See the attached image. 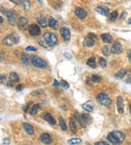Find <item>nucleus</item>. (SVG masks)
I'll return each instance as SVG.
<instances>
[{
    "label": "nucleus",
    "instance_id": "obj_1",
    "mask_svg": "<svg viewBox=\"0 0 131 145\" xmlns=\"http://www.w3.org/2000/svg\"><path fill=\"white\" fill-rule=\"evenodd\" d=\"M125 138V135L121 131H112L107 136V139L109 142L114 145H120Z\"/></svg>",
    "mask_w": 131,
    "mask_h": 145
},
{
    "label": "nucleus",
    "instance_id": "obj_2",
    "mask_svg": "<svg viewBox=\"0 0 131 145\" xmlns=\"http://www.w3.org/2000/svg\"><path fill=\"white\" fill-rule=\"evenodd\" d=\"M44 40L47 45L50 47H54L58 43L57 36L53 32H46L44 35Z\"/></svg>",
    "mask_w": 131,
    "mask_h": 145
},
{
    "label": "nucleus",
    "instance_id": "obj_3",
    "mask_svg": "<svg viewBox=\"0 0 131 145\" xmlns=\"http://www.w3.org/2000/svg\"><path fill=\"white\" fill-rule=\"evenodd\" d=\"M31 62L32 65L38 68L44 69L47 67V64L42 58L37 55H33L31 56Z\"/></svg>",
    "mask_w": 131,
    "mask_h": 145
},
{
    "label": "nucleus",
    "instance_id": "obj_4",
    "mask_svg": "<svg viewBox=\"0 0 131 145\" xmlns=\"http://www.w3.org/2000/svg\"><path fill=\"white\" fill-rule=\"evenodd\" d=\"M19 37L16 34H10L4 39L3 43L5 45L8 46H13L15 44H18L19 43Z\"/></svg>",
    "mask_w": 131,
    "mask_h": 145
},
{
    "label": "nucleus",
    "instance_id": "obj_5",
    "mask_svg": "<svg viewBox=\"0 0 131 145\" xmlns=\"http://www.w3.org/2000/svg\"><path fill=\"white\" fill-rule=\"evenodd\" d=\"M96 99L101 105H103L106 106H110L112 103V100H111V98L104 92H102V93H100L99 95H98L96 97Z\"/></svg>",
    "mask_w": 131,
    "mask_h": 145
},
{
    "label": "nucleus",
    "instance_id": "obj_6",
    "mask_svg": "<svg viewBox=\"0 0 131 145\" xmlns=\"http://www.w3.org/2000/svg\"><path fill=\"white\" fill-rule=\"evenodd\" d=\"M28 30L29 34L32 36H38L41 33L40 27L37 24H31L30 26H29Z\"/></svg>",
    "mask_w": 131,
    "mask_h": 145
},
{
    "label": "nucleus",
    "instance_id": "obj_7",
    "mask_svg": "<svg viewBox=\"0 0 131 145\" xmlns=\"http://www.w3.org/2000/svg\"><path fill=\"white\" fill-rule=\"evenodd\" d=\"M16 16H17V13L15 10H8L7 14L5 17H7L8 19L9 23L11 25H15L16 22Z\"/></svg>",
    "mask_w": 131,
    "mask_h": 145
},
{
    "label": "nucleus",
    "instance_id": "obj_8",
    "mask_svg": "<svg viewBox=\"0 0 131 145\" xmlns=\"http://www.w3.org/2000/svg\"><path fill=\"white\" fill-rule=\"evenodd\" d=\"M111 53H114V54H120L121 53H122L123 48H122V44L119 42L114 43L111 48Z\"/></svg>",
    "mask_w": 131,
    "mask_h": 145
},
{
    "label": "nucleus",
    "instance_id": "obj_9",
    "mask_svg": "<svg viewBox=\"0 0 131 145\" xmlns=\"http://www.w3.org/2000/svg\"><path fill=\"white\" fill-rule=\"evenodd\" d=\"M60 33L61 35L62 38H63V40L66 42L69 41L70 38H71V32H70V30L68 28L62 27L61 29L60 30Z\"/></svg>",
    "mask_w": 131,
    "mask_h": 145
},
{
    "label": "nucleus",
    "instance_id": "obj_10",
    "mask_svg": "<svg viewBox=\"0 0 131 145\" xmlns=\"http://www.w3.org/2000/svg\"><path fill=\"white\" fill-rule=\"evenodd\" d=\"M17 25L21 30H25L28 26V20L25 17H20L17 21Z\"/></svg>",
    "mask_w": 131,
    "mask_h": 145
},
{
    "label": "nucleus",
    "instance_id": "obj_11",
    "mask_svg": "<svg viewBox=\"0 0 131 145\" xmlns=\"http://www.w3.org/2000/svg\"><path fill=\"white\" fill-rule=\"evenodd\" d=\"M116 107H117V111L119 114H123L124 112V100L122 97L119 96L116 100Z\"/></svg>",
    "mask_w": 131,
    "mask_h": 145
},
{
    "label": "nucleus",
    "instance_id": "obj_12",
    "mask_svg": "<svg viewBox=\"0 0 131 145\" xmlns=\"http://www.w3.org/2000/svg\"><path fill=\"white\" fill-rule=\"evenodd\" d=\"M95 10L100 14L101 15L103 16H108L109 14V10L107 7L104 6V5H99L97 8H95Z\"/></svg>",
    "mask_w": 131,
    "mask_h": 145
},
{
    "label": "nucleus",
    "instance_id": "obj_13",
    "mask_svg": "<svg viewBox=\"0 0 131 145\" xmlns=\"http://www.w3.org/2000/svg\"><path fill=\"white\" fill-rule=\"evenodd\" d=\"M75 14L80 19H84L87 17V11L82 8H77L75 10Z\"/></svg>",
    "mask_w": 131,
    "mask_h": 145
},
{
    "label": "nucleus",
    "instance_id": "obj_14",
    "mask_svg": "<svg viewBox=\"0 0 131 145\" xmlns=\"http://www.w3.org/2000/svg\"><path fill=\"white\" fill-rule=\"evenodd\" d=\"M40 141L45 144H50L52 143L51 136L47 133H42L40 136Z\"/></svg>",
    "mask_w": 131,
    "mask_h": 145
},
{
    "label": "nucleus",
    "instance_id": "obj_15",
    "mask_svg": "<svg viewBox=\"0 0 131 145\" xmlns=\"http://www.w3.org/2000/svg\"><path fill=\"white\" fill-rule=\"evenodd\" d=\"M43 118L44 120L48 122L49 124H50L51 125H55L56 124V121L54 119V117L49 113H45L43 115Z\"/></svg>",
    "mask_w": 131,
    "mask_h": 145
},
{
    "label": "nucleus",
    "instance_id": "obj_16",
    "mask_svg": "<svg viewBox=\"0 0 131 145\" xmlns=\"http://www.w3.org/2000/svg\"><path fill=\"white\" fill-rule=\"evenodd\" d=\"M23 125L24 130H25V131H26L28 134H29V135H33V134L34 133V128H33V126H32L31 125H30L29 123L24 122L23 124Z\"/></svg>",
    "mask_w": 131,
    "mask_h": 145
},
{
    "label": "nucleus",
    "instance_id": "obj_17",
    "mask_svg": "<svg viewBox=\"0 0 131 145\" xmlns=\"http://www.w3.org/2000/svg\"><path fill=\"white\" fill-rule=\"evenodd\" d=\"M95 44V40L90 38L89 37H87L84 39V41H83V46L87 48H90L92 46H94Z\"/></svg>",
    "mask_w": 131,
    "mask_h": 145
},
{
    "label": "nucleus",
    "instance_id": "obj_18",
    "mask_svg": "<svg viewBox=\"0 0 131 145\" xmlns=\"http://www.w3.org/2000/svg\"><path fill=\"white\" fill-rule=\"evenodd\" d=\"M100 37H101L102 40H103L104 43H111L112 42V40H113L112 36H111L110 34H108V33L102 34Z\"/></svg>",
    "mask_w": 131,
    "mask_h": 145
},
{
    "label": "nucleus",
    "instance_id": "obj_19",
    "mask_svg": "<svg viewBox=\"0 0 131 145\" xmlns=\"http://www.w3.org/2000/svg\"><path fill=\"white\" fill-rule=\"evenodd\" d=\"M74 119L77 120L78 123H79L82 128H86L87 125H86L85 122H84V120H83V119H82V115L80 116V114H79L78 113H75L74 115Z\"/></svg>",
    "mask_w": 131,
    "mask_h": 145
},
{
    "label": "nucleus",
    "instance_id": "obj_20",
    "mask_svg": "<svg viewBox=\"0 0 131 145\" xmlns=\"http://www.w3.org/2000/svg\"><path fill=\"white\" fill-rule=\"evenodd\" d=\"M40 109H41V106H40L39 104H35V105H34V106L30 108V110H29V114H30V115H31V116H34V115H36L37 114V112H38Z\"/></svg>",
    "mask_w": 131,
    "mask_h": 145
},
{
    "label": "nucleus",
    "instance_id": "obj_21",
    "mask_svg": "<svg viewBox=\"0 0 131 145\" xmlns=\"http://www.w3.org/2000/svg\"><path fill=\"white\" fill-rule=\"evenodd\" d=\"M82 117L84 120V122H85V124L87 125H90L91 124L92 122H93V118L89 114H86V113H84L82 114Z\"/></svg>",
    "mask_w": 131,
    "mask_h": 145
},
{
    "label": "nucleus",
    "instance_id": "obj_22",
    "mask_svg": "<svg viewBox=\"0 0 131 145\" xmlns=\"http://www.w3.org/2000/svg\"><path fill=\"white\" fill-rule=\"evenodd\" d=\"M48 26L51 29H53V30H55L58 27V23H57L56 20L54 18H53V17L49 18V19H48Z\"/></svg>",
    "mask_w": 131,
    "mask_h": 145
},
{
    "label": "nucleus",
    "instance_id": "obj_23",
    "mask_svg": "<svg viewBox=\"0 0 131 145\" xmlns=\"http://www.w3.org/2000/svg\"><path fill=\"white\" fill-rule=\"evenodd\" d=\"M69 128L71 131L73 133H76L77 132V126L74 120H71L69 122Z\"/></svg>",
    "mask_w": 131,
    "mask_h": 145
},
{
    "label": "nucleus",
    "instance_id": "obj_24",
    "mask_svg": "<svg viewBox=\"0 0 131 145\" xmlns=\"http://www.w3.org/2000/svg\"><path fill=\"white\" fill-rule=\"evenodd\" d=\"M82 108L85 110L86 111H88V112H91L93 111V106L89 103V102H87L84 104L82 105Z\"/></svg>",
    "mask_w": 131,
    "mask_h": 145
},
{
    "label": "nucleus",
    "instance_id": "obj_25",
    "mask_svg": "<svg viewBox=\"0 0 131 145\" xmlns=\"http://www.w3.org/2000/svg\"><path fill=\"white\" fill-rule=\"evenodd\" d=\"M87 64L88 66H90V68H96V61H95V58L94 56L90 57L87 62Z\"/></svg>",
    "mask_w": 131,
    "mask_h": 145
},
{
    "label": "nucleus",
    "instance_id": "obj_26",
    "mask_svg": "<svg viewBox=\"0 0 131 145\" xmlns=\"http://www.w3.org/2000/svg\"><path fill=\"white\" fill-rule=\"evenodd\" d=\"M127 71L126 70H124V69H122L121 70H119L118 73H116L115 74V78H118V79H121V78H122L124 77V76L127 74Z\"/></svg>",
    "mask_w": 131,
    "mask_h": 145
},
{
    "label": "nucleus",
    "instance_id": "obj_27",
    "mask_svg": "<svg viewBox=\"0 0 131 145\" xmlns=\"http://www.w3.org/2000/svg\"><path fill=\"white\" fill-rule=\"evenodd\" d=\"M37 21H38V23L39 24L40 26H42V27H43V28H45V27H46L47 26V19L45 17L41 16V17L39 18Z\"/></svg>",
    "mask_w": 131,
    "mask_h": 145
},
{
    "label": "nucleus",
    "instance_id": "obj_28",
    "mask_svg": "<svg viewBox=\"0 0 131 145\" xmlns=\"http://www.w3.org/2000/svg\"><path fill=\"white\" fill-rule=\"evenodd\" d=\"M82 141V140L81 138H71L69 140L68 143L70 145H76L80 144L81 142Z\"/></svg>",
    "mask_w": 131,
    "mask_h": 145
},
{
    "label": "nucleus",
    "instance_id": "obj_29",
    "mask_svg": "<svg viewBox=\"0 0 131 145\" xmlns=\"http://www.w3.org/2000/svg\"><path fill=\"white\" fill-rule=\"evenodd\" d=\"M21 5L25 10H29L31 6V3H30L29 0H22Z\"/></svg>",
    "mask_w": 131,
    "mask_h": 145
},
{
    "label": "nucleus",
    "instance_id": "obj_30",
    "mask_svg": "<svg viewBox=\"0 0 131 145\" xmlns=\"http://www.w3.org/2000/svg\"><path fill=\"white\" fill-rule=\"evenodd\" d=\"M21 62L24 65H29L31 61V60H29V57L28 56V55L26 53H22L21 56Z\"/></svg>",
    "mask_w": 131,
    "mask_h": 145
},
{
    "label": "nucleus",
    "instance_id": "obj_31",
    "mask_svg": "<svg viewBox=\"0 0 131 145\" xmlns=\"http://www.w3.org/2000/svg\"><path fill=\"white\" fill-rule=\"evenodd\" d=\"M10 78L12 81H14V82H18L19 81V76L18 75L15 73V72H12L10 74Z\"/></svg>",
    "mask_w": 131,
    "mask_h": 145
},
{
    "label": "nucleus",
    "instance_id": "obj_32",
    "mask_svg": "<svg viewBox=\"0 0 131 145\" xmlns=\"http://www.w3.org/2000/svg\"><path fill=\"white\" fill-rule=\"evenodd\" d=\"M58 122H59V125H60V127L63 130H66L67 129V126H66V124L64 121V120L62 118V117H59L58 119Z\"/></svg>",
    "mask_w": 131,
    "mask_h": 145
},
{
    "label": "nucleus",
    "instance_id": "obj_33",
    "mask_svg": "<svg viewBox=\"0 0 131 145\" xmlns=\"http://www.w3.org/2000/svg\"><path fill=\"white\" fill-rule=\"evenodd\" d=\"M117 17H118V13H117V11H113V12L109 15V18H110V20L112 21H114L117 18Z\"/></svg>",
    "mask_w": 131,
    "mask_h": 145
},
{
    "label": "nucleus",
    "instance_id": "obj_34",
    "mask_svg": "<svg viewBox=\"0 0 131 145\" xmlns=\"http://www.w3.org/2000/svg\"><path fill=\"white\" fill-rule=\"evenodd\" d=\"M99 64H100V65L102 68H106V65H107V62L103 57H100L99 58Z\"/></svg>",
    "mask_w": 131,
    "mask_h": 145
},
{
    "label": "nucleus",
    "instance_id": "obj_35",
    "mask_svg": "<svg viewBox=\"0 0 131 145\" xmlns=\"http://www.w3.org/2000/svg\"><path fill=\"white\" fill-rule=\"evenodd\" d=\"M61 86L63 88V89H65V90H67V89H69V83L66 81H64V80H62L61 81Z\"/></svg>",
    "mask_w": 131,
    "mask_h": 145
},
{
    "label": "nucleus",
    "instance_id": "obj_36",
    "mask_svg": "<svg viewBox=\"0 0 131 145\" xmlns=\"http://www.w3.org/2000/svg\"><path fill=\"white\" fill-rule=\"evenodd\" d=\"M91 80L93 81V82L97 83V82H100V80H101V78L98 75H93L92 77H91Z\"/></svg>",
    "mask_w": 131,
    "mask_h": 145
},
{
    "label": "nucleus",
    "instance_id": "obj_37",
    "mask_svg": "<svg viewBox=\"0 0 131 145\" xmlns=\"http://www.w3.org/2000/svg\"><path fill=\"white\" fill-rule=\"evenodd\" d=\"M102 53H103V55H105V56H108V54H109V48H108V46H103V49H102Z\"/></svg>",
    "mask_w": 131,
    "mask_h": 145
},
{
    "label": "nucleus",
    "instance_id": "obj_38",
    "mask_svg": "<svg viewBox=\"0 0 131 145\" xmlns=\"http://www.w3.org/2000/svg\"><path fill=\"white\" fill-rule=\"evenodd\" d=\"M26 51L34 52V51H37V48H35V47H33V46H28V47L26 48Z\"/></svg>",
    "mask_w": 131,
    "mask_h": 145
},
{
    "label": "nucleus",
    "instance_id": "obj_39",
    "mask_svg": "<svg viewBox=\"0 0 131 145\" xmlns=\"http://www.w3.org/2000/svg\"><path fill=\"white\" fill-rule=\"evenodd\" d=\"M10 139L9 138H5L3 141L1 145H10Z\"/></svg>",
    "mask_w": 131,
    "mask_h": 145
},
{
    "label": "nucleus",
    "instance_id": "obj_40",
    "mask_svg": "<svg viewBox=\"0 0 131 145\" xmlns=\"http://www.w3.org/2000/svg\"><path fill=\"white\" fill-rule=\"evenodd\" d=\"M5 81H6V77L3 75H0V84L5 83Z\"/></svg>",
    "mask_w": 131,
    "mask_h": 145
},
{
    "label": "nucleus",
    "instance_id": "obj_41",
    "mask_svg": "<svg viewBox=\"0 0 131 145\" xmlns=\"http://www.w3.org/2000/svg\"><path fill=\"white\" fill-rule=\"evenodd\" d=\"M23 88H24V86H23L22 84H18V85L16 86V90H17V91H21V90H23Z\"/></svg>",
    "mask_w": 131,
    "mask_h": 145
},
{
    "label": "nucleus",
    "instance_id": "obj_42",
    "mask_svg": "<svg viewBox=\"0 0 131 145\" xmlns=\"http://www.w3.org/2000/svg\"><path fill=\"white\" fill-rule=\"evenodd\" d=\"M63 56H64L66 59H68V60L71 59V57H72V56H71L69 53H68V52H65V53H63Z\"/></svg>",
    "mask_w": 131,
    "mask_h": 145
},
{
    "label": "nucleus",
    "instance_id": "obj_43",
    "mask_svg": "<svg viewBox=\"0 0 131 145\" xmlns=\"http://www.w3.org/2000/svg\"><path fill=\"white\" fill-rule=\"evenodd\" d=\"M11 2H13V4H15V5H20V4H21V1L22 0H10Z\"/></svg>",
    "mask_w": 131,
    "mask_h": 145
},
{
    "label": "nucleus",
    "instance_id": "obj_44",
    "mask_svg": "<svg viewBox=\"0 0 131 145\" xmlns=\"http://www.w3.org/2000/svg\"><path fill=\"white\" fill-rule=\"evenodd\" d=\"M127 13L126 11H124L123 13H122L121 16H120V19H121V20H124V19L125 18V17L127 16Z\"/></svg>",
    "mask_w": 131,
    "mask_h": 145
},
{
    "label": "nucleus",
    "instance_id": "obj_45",
    "mask_svg": "<svg viewBox=\"0 0 131 145\" xmlns=\"http://www.w3.org/2000/svg\"><path fill=\"white\" fill-rule=\"evenodd\" d=\"M87 37H89V38H90L93 39V40H95L96 39V35H95V34H93V33H89L88 34V35H87Z\"/></svg>",
    "mask_w": 131,
    "mask_h": 145
},
{
    "label": "nucleus",
    "instance_id": "obj_46",
    "mask_svg": "<svg viewBox=\"0 0 131 145\" xmlns=\"http://www.w3.org/2000/svg\"><path fill=\"white\" fill-rule=\"evenodd\" d=\"M95 145H109L108 143H106V142H104V141H100V142H97V143H95Z\"/></svg>",
    "mask_w": 131,
    "mask_h": 145
},
{
    "label": "nucleus",
    "instance_id": "obj_47",
    "mask_svg": "<svg viewBox=\"0 0 131 145\" xmlns=\"http://www.w3.org/2000/svg\"><path fill=\"white\" fill-rule=\"evenodd\" d=\"M127 56H128L129 62L131 63V49L128 50V51H127Z\"/></svg>",
    "mask_w": 131,
    "mask_h": 145
},
{
    "label": "nucleus",
    "instance_id": "obj_48",
    "mask_svg": "<svg viewBox=\"0 0 131 145\" xmlns=\"http://www.w3.org/2000/svg\"><path fill=\"white\" fill-rule=\"evenodd\" d=\"M53 85H54L55 86H57V87H58V86H59L61 84H60V83H59V82H58L56 79H54V83H53Z\"/></svg>",
    "mask_w": 131,
    "mask_h": 145
},
{
    "label": "nucleus",
    "instance_id": "obj_49",
    "mask_svg": "<svg viewBox=\"0 0 131 145\" xmlns=\"http://www.w3.org/2000/svg\"><path fill=\"white\" fill-rule=\"evenodd\" d=\"M31 102H30L29 104H27V106H26L24 108V111H25V112H27V111H28V109H29V107L30 106V105H31Z\"/></svg>",
    "mask_w": 131,
    "mask_h": 145
},
{
    "label": "nucleus",
    "instance_id": "obj_50",
    "mask_svg": "<svg viewBox=\"0 0 131 145\" xmlns=\"http://www.w3.org/2000/svg\"><path fill=\"white\" fill-rule=\"evenodd\" d=\"M8 86H9V87H12V86H13V83H12L11 81H8Z\"/></svg>",
    "mask_w": 131,
    "mask_h": 145
},
{
    "label": "nucleus",
    "instance_id": "obj_51",
    "mask_svg": "<svg viewBox=\"0 0 131 145\" xmlns=\"http://www.w3.org/2000/svg\"><path fill=\"white\" fill-rule=\"evenodd\" d=\"M4 21V19H3V18L2 17V16H0V23H2Z\"/></svg>",
    "mask_w": 131,
    "mask_h": 145
},
{
    "label": "nucleus",
    "instance_id": "obj_52",
    "mask_svg": "<svg viewBox=\"0 0 131 145\" xmlns=\"http://www.w3.org/2000/svg\"><path fill=\"white\" fill-rule=\"evenodd\" d=\"M126 82L127 83H129V84H131V78H130L127 81H126Z\"/></svg>",
    "mask_w": 131,
    "mask_h": 145
},
{
    "label": "nucleus",
    "instance_id": "obj_53",
    "mask_svg": "<svg viewBox=\"0 0 131 145\" xmlns=\"http://www.w3.org/2000/svg\"><path fill=\"white\" fill-rule=\"evenodd\" d=\"M128 23H130V24H131V17L130 18V19H129V21H128Z\"/></svg>",
    "mask_w": 131,
    "mask_h": 145
},
{
    "label": "nucleus",
    "instance_id": "obj_54",
    "mask_svg": "<svg viewBox=\"0 0 131 145\" xmlns=\"http://www.w3.org/2000/svg\"><path fill=\"white\" fill-rule=\"evenodd\" d=\"M37 1H38V2H39V3H40V4H42V0H37Z\"/></svg>",
    "mask_w": 131,
    "mask_h": 145
},
{
    "label": "nucleus",
    "instance_id": "obj_55",
    "mask_svg": "<svg viewBox=\"0 0 131 145\" xmlns=\"http://www.w3.org/2000/svg\"><path fill=\"white\" fill-rule=\"evenodd\" d=\"M130 106V114H131V102L130 103V106Z\"/></svg>",
    "mask_w": 131,
    "mask_h": 145
},
{
    "label": "nucleus",
    "instance_id": "obj_56",
    "mask_svg": "<svg viewBox=\"0 0 131 145\" xmlns=\"http://www.w3.org/2000/svg\"><path fill=\"white\" fill-rule=\"evenodd\" d=\"M2 60V55H1V53H0V60Z\"/></svg>",
    "mask_w": 131,
    "mask_h": 145
},
{
    "label": "nucleus",
    "instance_id": "obj_57",
    "mask_svg": "<svg viewBox=\"0 0 131 145\" xmlns=\"http://www.w3.org/2000/svg\"><path fill=\"white\" fill-rule=\"evenodd\" d=\"M87 145H90V144H88V143H87Z\"/></svg>",
    "mask_w": 131,
    "mask_h": 145
}]
</instances>
